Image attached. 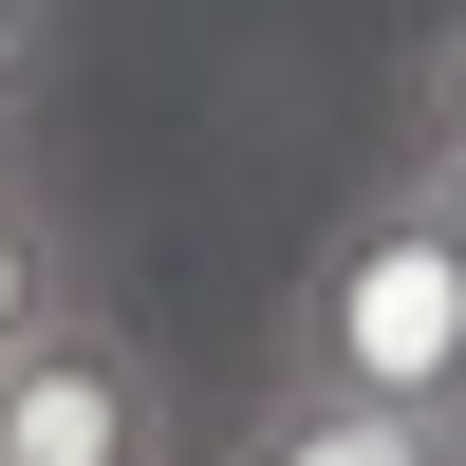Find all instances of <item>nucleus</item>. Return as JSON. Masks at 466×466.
<instances>
[{
	"instance_id": "f257e3e1",
	"label": "nucleus",
	"mask_w": 466,
	"mask_h": 466,
	"mask_svg": "<svg viewBox=\"0 0 466 466\" xmlns=\"http://www.w3.org/2000/svg\"><path fill=\"white\" fill-rule=\"evenodd\" d=\"M280 373L299 392H373V410H466V243H448L430 187H410V149L280 280Z\"/></svg>"
},
{
	"instance_id": "f03ea898",
	"label": "nucleus",
	"mask_w": 466,
	"mask_h": 466,
	"mask_svg": "<svg viewBox=\"0 0 466 466\" xmlns=\"http://www.w3.org/2000/svg\"><path fill=\"white\" fill-rule=\"evenodd\" d=\"M0 466H187V410L149 373V336L94 318V299H56L0 355Z\"/></svg>"
},
{
	"instance_id": "7ed1b4c3",
	"label": "nucleus",
	"mask_w": 466,
	"mask_h": 466,
	"mask_svg": "<svg viewBox=\"0 0 466 466\" xmlns=\"http://www.w3.org/2000/svg\"><path fill=\"white\" fill-rule=\"evenodd\" d=\"M224 466H466V410H373V392H299V373H261V410H243Z\"/></svg>"
},
{
	"instance_id": "20e7f679",
	"label": "nucleus",
	"mask_w": 466,
	"mask_h": 466,
	"mask_svg": "<svg viewBox=\"0 0 466 466\" xmlns=\"http://www.w3.org/2000/svg\"><path fill=\"white\" fill-rule=\"evenodd\" d=\"M56 299H75V243H56V206H37L19 168H0V355H19V336L56 318Z\"/></svg>"
},
{
	"instance_id": "39448f33",
	"label": "nucleus",
	"mask_w": 466,
	"mask_h": 466,
	"mask_svg": "<svg viewBox=\"0 0 466 466\" xmlns=\"http://www.w3.org/2000/svg\"><path fill=\"white\" fill-rule=\"evenodd\" d=\"M410 149H466V0L430 19V56H410Z\"/></svg>"
},
{
	"instance_id": "423d86ee",
	"label": "nucleus",
	"mask_w": 466,
	"mask_h": 466,
	"mask_svg": "<svg viewBox=\"0 0 466 466\" xmlns=\"http://www.w3.org/2000/svg\"><path fill=\"white\" fill-rule=\"evenodd\" d=\"M410 187L448 206V243H466V149H410Z\"/></svg>"
},
{
	"instance_id": "0eeeda50",
	"label": "nucleus",
	"mask_w": 466,
	"mask_h": 466,
	"mask_svg": "<svg viewBox=\"0 0 466 466\" xmlns=\"http://www.w3.org/2000/svg\"><path fill=\"white\" fill-rule=\"evenodd\" d=\"M37 19H56V0H0V56H37Z\"/></svg>"
},
{
	"instance_id": "6e6552de",
	"label": "nucleus",
	"mask_w": 466,
	"mask_h": 466,
	"mask_svg": "<svg viewBox=\"0 0 466 466\" xmlns=\"http://www.w3.org/2000/svg\"><path fill=\"white\" fill-rule=\"evenodd\" d=\"M0 168H19V56H0Z\"/></svg>"
}]
</instances>
